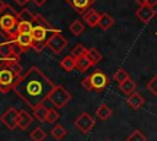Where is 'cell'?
I'll return each mask as SVG.
<instances>
[{
  "mask_svg": "<svg viewBox=\"0 0 157 141\" xmlns=\"http://www.w3.org/2000/svg\"><path fill=\"white\" fill-rule=\"evenodd\" d=\"M114 80L118 82V83H121V82H124L125 80H128L129 78V74L123 69V67H119L117 71H115V74H114Z\"/></svg>",
  "mask_w": 157,
  "mask_h": 141,
  "instance_id": "83f0119b",
  "label": "cell"
},
{
  "mask_svg": "<svg viewBox=\"0 0 157 141\" xmlns=\"http://www.w3.org/2000/svg\"><path fill=\"white\" fill-rule=\"evenodd\" d=\"M45 137H47V134H45V131L42 128H36L31 132V139L33 141H43Z\"/></svg>",
  "mask_w": 157,
  "mask_h": 141,
  "instance_id": "4316f807",
  "label": "cell"
},
{
  "mask_svg": "<svg viewBox=\"0 0 157 141\" xmlns=\"http://www.w3.org/2000/svg\"><path fill=\"white\" fill-rule=\"evenodd\" d=\"M60 66L65 70V71H67V72H70V71H72L75 67H76V59L70 54V55H66L61 61H60Z\"/></svg>",
  "mask_w": 157,
  "mask_h": 141,
  "instance_id": "ffe728a7",
  "label": "cell"
},
{
  "mask_svg": "<svg viewBox=\"0 0 157 141\" xmlns=\"http://www.w3.org/2000/svg\"><path fill=\"white\" fill-rule=\"evenodd\" d=\"M86 53H87V49H86L82 44H76V45L72 48V50H71V55H72L75 59H77V58H80V56L85 55Z\"/></svg>",
  "mask_w": 157,
  "mask_h": 141,
  "instance_id": "4dcf8cb0",
  "label": "cell"
},
{
  "mask_svg": "<svg viewBox=\"0 0 157 141\" xmlns=\"http://www.w3.org/2000/svg\"><path fill=\"white\" fill-rule=\"evenodd\" d=\"M126 103L129 104V107H130L131 109L137 110V109H140V108L145 104V98H144L140 93L132 92L131 94H129V97H128V99H126Z\"/></svg>",
  "mask_w": 157,
  "mask_h": 141,
  "instance_id": "4fadbf2b",
  "label": "cell"
},
{
  "mask_svg": "<svg viewBox=\"0 0 157 141\" xmlns=\"http://www.w3.org/2000/svg\"><path fill=\"white\" fill-rule=\"evenodd\" d=\"M47 1H48V0H33V2H34L37 6H42V5H44Z\"/></svg>",
  "mask_w": 157,
  "mask_h": 141,
  "instance_id": "d590c367",
  "label": "cell"
},
{
  "mask_svg": "<svg viewBox=\"0 0 157 141\" xmlns=\"http://www.w3.org/2000/svg\"><path fill=\"white\" fill-rule=\"evenodd\" d=\"M1 123L10 130H13L17 128V120H18V112L15 108H9L0 118Z\"/></svg>",
  "mask_w": 157,
  "mask_h": 141,
  "instance_id": "9c48e42d",
  "label": "cell"
},
{
  "mask_svg": "<svg viewBox=\"0 0 157 141\" xmlns=\"http://www.w3.org/2000/svg\"><path fill=\"white\" fill-rule=\"evenodd\" d=\"M66 44H67L66 38L58 29L50 34V37H49V39L47 42V47H49L55 54L61 53V50L66 47Z\"/></svg>",
  "mask_w": 157,
  "mask_h": 141,
  "instance_id": "8992f818",
  "label": "cell"
},
{
  "mask_svg": "<svg viewBox=\"0 0 157 141\" xmlns=\"http://www.w3.org/2000/svg\"><path fill=\"white\" fill-rule=\"evenodd\" d=\"M18 23V13L11 6H6V9L0 13V31L6 36H12L16 33V27Z\"/></svg>",
  "mask_w": 157,
  "mask_h": 141,
  "instance_id": "7a4b0ae2",
  "label": "cell"
},
{
  "mask_svg": "<svg viewBox=\"0 0 157 141\" xmlns=\"http://www.w3.org/2000/svg\"><path fill=\"white\" fill-rule=\"evenodd\" d=\"M92 65H93V63H92L91 59L87 56V54H85V55H82V56H80V58L76 59V67H75V69H77L80 72H85V71H87Z\"/></svg>",
  "mask_w": 157,
  "mask_h": 141,
  "instance_id": "2e32d148",
  "label": "cell"
},
{
  "mask_svg": "<svg viewBox=\"0 0 157 141\" xmlns=\"http://www.w3.org/2000/svg\"><path fill=\"white\" fill-rule=\"evenodd\" d=\"M113 25H114V20H113V17H112L109 13H107V12L101 13V18H99V22H98V27H99L101 29L107 31V29H109Z\"/></svg>",
  "mask_w": 157,
  "mask_h": 141,
  "instance_id": "e0dca14e",
  "label": "cell"
},
{
  "mask_svg": "<svg viewBox=\"0 0 157 141\" xmlns=\"http://www.w3.org/2000/svg\"><path fill=\"white\" fill-rule=\"evenodd\" d=\"M13 1H15L17 5H20V6H23L25 4H27V2H28V0H13Z\"/></svg>",
  "mask_w": 157,
  "mask_h": 141,
  "instance_id": "8d00e7d4",
  "label": "cell"
},
{
  "mask_svg": "<svg viewBox=\"0 0 157 141\" xmlns=\"http://www.w3.org/2000/svg\"><path fill=\"white\" fill-rule=\"evenodd\" d=\"M146 87H147V90H148L153 96H156V97H157V75L152 76V78L147 82Z\"/></svg>",
  "mask_w": 157,
  "mask_h": 141,
  "instance_id": "1f68e13d",
  "label": "cell"
},
{
  "mask_svg": "<svg viewBox=\"0 0 157 141\" xmlns=\"http://www.w3.org/2000/svg\"><path fill=\"white\" fill-rule=\"evenodd\" d=\"M50 134H52V136L55 139V140H61V139H64V136L66 135V130H65V128L63 126V125H55L53 129H52V131H50Z\"/></svg>",
  "mask_w": 157,
  "mask_h": 141,
  "instance_id": "cb8c5ba5",
  "label": "cell"
},
{
  "mask_svg": "<svg viewBox=\"0 0 157 141\" xmlns=\"http://www.w3.org/2000/svg\"><path fill=\"white\" fill-rule=\"evenodd\" d=\"M33 121V118L26 112V110H20L18 112V120H17V128L21 130H26Z\"/></svg>",
  "mask_w": 157,
  "mask_h": 141,
  "instance_id": "9a60e30c",
  "label": "cell"
},
{
  "mask_svg": "<svg viewBox=\"0 0 157 141\" xmlns=\"http://www.w3.org/2000/svg\"><path fill=\"white\" fill-rule=\"evenodd\" d=\"M6 6H7V5H6V4H5L2 0H0V13H1V12H2L5 9H6Z\"/></svg>",
  "mask_w": 157,
  "mask_h": 141,
  "instance_id": "74e56055",
  "label": "cell"
},
{
  "mask_svg": "<svg viewBox=\"0 0 157 141\" xmlns=\"http://www.w3.org/2000/svg\"><path fill=\"white\" fill-rule=\"evenodd\" d=\"M126 141H147V139H146V136L140 130H134L126 137Z\"/></svg>",
  "mask_w": 157,
  "mask_h": 141,
  "instance_id": "f1b7e54d",
  "label": "cell"
},
{
  "mask_svg": "<svg viewBox=\"0 0 157 141\" xmlns=\"http://www.w3.org/2000/svg\"><path fill=\"white\" fill-rule=\"evenodd\" d=\"M82 16H83V21H85L90 27H96V26H98L101 15H99L94 9H90V10H88L87 12H85Z\"/></svg>",
  "mask_w": 157,
  "mask_h": 141,
  "instance_id": "5bb4252c",
  "label": "cell"
},
{
  "mask_svg": "<svg viewBox=\"0 0 157 141\" xmlns=\"http://www.w3.org/2000/svg\"><path fill=\"white\" fill-rule=\"evenodd\" d=\"M88 77H90V82H91V86H92V90L93 91L101 92L108 85V77H107V75L102 70H99V69L94 70Z\"/></svg>",
  "mask_w": 157,
  "mask_h": 141,
  "instance_id": "52a82bcc",
  "label": "cell"
},
{
  "mask_svg": "<svg viewBox=\"0 0 157 141\" xmlns=\"http://www.w3.org/2000/svg\"><path fill=\"white\" fill-rule=\"evenodd\" d=\"M66 2L77 12L83 15L85 12H87L91 6L93 5L94 0H66Z\"/></svg>",
  "mask_w": 157,
  "mask_h": 141,
  "instance_id": "8fae6325",
  "label": "cell"
},
{
  "mask_svg": "<svg viewBox=\"0 0 157 141\" xmlns=\"http://www.w3.org/2000/svg\"><path fill=\"white\" fill-rule=\"evenodd\" d=\"M140 6H142V5H146V2H147V0H135Z\"/></svg>",
  "mask_w": 157,
  "mask_h": 141,
  "instance_id": "f35d334b",
  "label": "cell"
},
{
  "mask_svg": "<svg viewBox=\"0 0 157 141\" xmlns=\"http://www.w3.org/2000/svg\"><path fill=\"white\" fill-rule=\"evenodd\" d=\"M9 37H12L15 39V42L23 49V51L27 50L28 48H32V45H33V38H32L31 33H22V34L15 33V34L9 36Z\"/></svg>",
  "mask_w": 157,
  "mask_h": 141,
  "instance_id": "7c38bea8",
  "label": "cell"
},
{
  "mask_svg": "<svg viewBox=\"0 0 157 141\" xmlns=\"http://www.w3.org/2000/svg\"><path fill=\"white\" fill-rule=\"evenodd\" d=\"M18 78H20V75L13 72L5 63L0 65V91L1 92L6 93L13 90Z\"/></svg>",
  "mask_w": 157,
  "mask_h": 141,
  "instance_id": "277c9868",
  "label": "cell"
},
{
  "mask_svg": "<svg viewBox=\"0 0 157 141\" xmlns=\"http://www.w3.org/2000/svg\"><path fill=\"white\" fill-rule=\"evenodd\" d=\"M54 87L55 85L53 81L47 77L39 67L32 66L20 76L13 91L33 109L48 99V96Z\"/></svg>",
  "mask_w": 157,
  "mask_h": 141,
  "instance_id": "6da1fadb",
  "label": "cell"
},
{
  "mask_svg": "<svg viewBox=\"0 0 157 141\" xmlns=\"http://www.w3.org/2000/svg\"><path fill=\"white\" fill-rule=\"evenodd\" d=\"M87 56L91 59V61L93 63V65L98 64L101 60H102V54L96 49V48H91V49H87Z\"/></svg>",
  "mask_w": 157,
  "mask_h": 141,
  "instance_id": "484cf974",
  "label": "cell"
},
{
  "mask_svg": "<svg viewBox=\"0 0 157 141\" xmlns=\"http://www.w3.org/2000/svg\"><path fill=\"white\" fill-rule=\"evenodd\" d=\"M119 88H120V91L123 92V93H125V94H131L132 92H135V88H136V83H135V81H132L130 77L128 78V80H125L124 82H121V83H119Z\"/></svg>",
  "mask_w": 157,
  "mask_h": 141,
  "instance_id": "44dd1931",
  "label": "cell"
},
{
  "mask_svg": "<svg viewBox=\"0 0 157 141\" xmlns=\"http://www.w3.org/2000/svg\"><path fill=\"white\" fill-rule=\"evenodd\" d=\"M0 55L5 59H9V58H15V54H13V48H12V43L10 40H6L4 43L0 44Z\"/></svg>",
  "mask_w": 157,
  "mask_h": 141,
  "instance_id": "d6986e66",
  "label": "cell"
},
{
  "mask_svg": "<svg viewBox=\"0 0 157 141\" xmlns=\"http://www.w3.org/2000/svg\"><path fill=\"white\" fill-rule=\"evenodd\" d=\"M48 112H49V109H48L45 105H43V103L39 104V105H37L36 108H33V115H34L36 119H37L38 121H40V123H44V121L47 120Z\"/></svg>",
  "mask_w": 157,
  "mask_h": 141,
  "instance_id": "ac0fdd59",
  "label": "cell"
},
{
  "mask_svg": "<svg viewBox=\"0 0 157 141\" xmlns=\"http://www.w3.org/2000/svg\"><path fill=\"white\" fill-rule=\"evenodd\" d=\"M94 124H96L94 118L86 112L81 113L75 120V126L83 134H88L92 130V128L94 126Z\"/></svg>",
  "mask_w": 157,
  "mask_h": 141,
  "instance_id": "ba28073f",
  "label": "cell"
},
{
  "mask_svg": "<svg viewBox=\"0 0 157 141\" xmlns=\"http://www.w3.org/2000/svg\"><path fill=\"white\" fill-rule=\"evenodd\" d=\"M48 99L53 103L54 107L60 109L71 99V94L63 86H55L53 88V91L49 93Z\"/></svg>",
  "mask_w": 157,
  "mask_h": 141,
  "instance_id": "5b68a950",
  "label": "cell"
},
{
  "mask_svg": "<svg viewBox=\"0 0 157 141\" xmlns=\"http://www.w3.org/2000/svg\"><path fill=\"white\" fill-rule=\"evenodd\" d=\"M81 85H82V87H83L85 90H87V91H93V90H92V86H91L90 77H88V76H87V77H85V78L81 81Z\"/></svg>",
  "mask_w": 157,
  "mask_h": 141,
  "instance_id": "836d02e7",
  "label": "cell"
},
{
  "mask_svg": "<svg viewBox=\"0 0 157 141\" xmlns=\"http://www.w3.org/2000/svg\"><path fill=\"white\" fill-rule=\"evenodd\" d=\"M69 29L71 31V33H72V34H75V36H80V34L85 31V26H83V23H82L81 21L75 20V21L70 25Z\"/></svg>",
  "mask_w": 157,
  "mask_h": 141,
  "instance_id": "d4e9b609",
  "label": "cell"
},
{
  "mask_svg": "<svg viewBox=\"0 0 157 141\" xmlns=\"http://www.w3.org/2000/svg\"><path fill=\"white\" fill-rule=\"evenodd\" d=\"M146 5H148V6H151V7H155V6L157 5V0H147Z\"/></svg>",
  "mask_w": 157,
  "mask_h": 141,
  "instance_id": "e575fe53",
  "label": "cell"
},
{
  "mask_svg": "<svg viewBox=\"0 0 157 141\" xmlns=\"http://www.w3.org/2000/svg\"><path fill=\"white\" fill-rule=\"evenodd\" d=\"M18 21H29V22L33 23V21H34V15H33L29 10L23 9V10L18 13Z\"/></svg>",
  "mask_w": 157,
  "mask_h": 141,
  "instance_id": "f546056e",
  "label": "cell"
},
{
  "mask_svg": "<svg viewBox=\"0 0 157 141\" xmlns=\"http://www.w3.org/2000/svg\"><path fill=\"white\" fill-rule=\"evenodd\" d=\"M135 15H136V17H137L142 23L147 25V23H150V21L155 17V10H153V7H151V6H148V5H142V6H140V7L136 10Z\"/></svg>",
  "mask_w": 157,
  "mask_h": 141,
  "instance_id": "30bf717a",
  "label": "cell"
},
{
  "mask_svg": "<svg viewBox=\"0 0 157 141\" xmlns=\"http://www.w3.org/2000/svg\"><path fill=\"white\" fill-rule=\"evenodd\" d=\"M33 28V23L29 21H18L17 27H16V33L22 34V33H31Z\"/></svg>",
  "mask_w": 157,
  "mask_h": 141,
  "instance_id": "603a6c76",
  "label": "cell"
},
{
  "mask_svg": "<svg viewBox=\"0 0 157 141\" xmlns=\"http://www.w3.org/2000/svg\"><path fill=\"white\" fill-rule=\"evenodd\" d=\"M59 113L55 110V109H49V112H48V115H47V123H49V124H52V123H54L55 120H58L59 119Z\"/></svg>",
  "mask_w": 157,
  "mask_h": 141,
  "instance_id": "d6a6232c",
  "label": "cell"
},
{
  "mask_svg": "<svg viewBox=\"0 0 157 141\" xmlns=\"http://www.w3.org/2000/svg\"><path fill=\"white\" fill-rule=\"evenodd\" d=\"M96 115L101 119V120H103V121H105L110 115H112V109L107 105V104H101L98 108H97V110H96Z\"/></svg>",
  "mask_w": 157,
  "mask_h": 141,
  "instance_id": "7402d4cb",
  "label": "cell"
},
{
  "mask_svg": "<svg viewBox=\"0 0 157 141\" xmlns=\"http://www.w3.org/2000/svg\"><path fill=\"white\" fill-rule=\"evenodd\" d=\"M56 29L50 28L49 26H43V25H33L31 36L33 38V45L32 48L36 51H42L44 47H47V42L53 32Z\"/></svg>",
  "mask_w": 157,
  "mask_h": 141,
  "instance_id": "3957f363",
  "label": "cell"
}]
</instances>
